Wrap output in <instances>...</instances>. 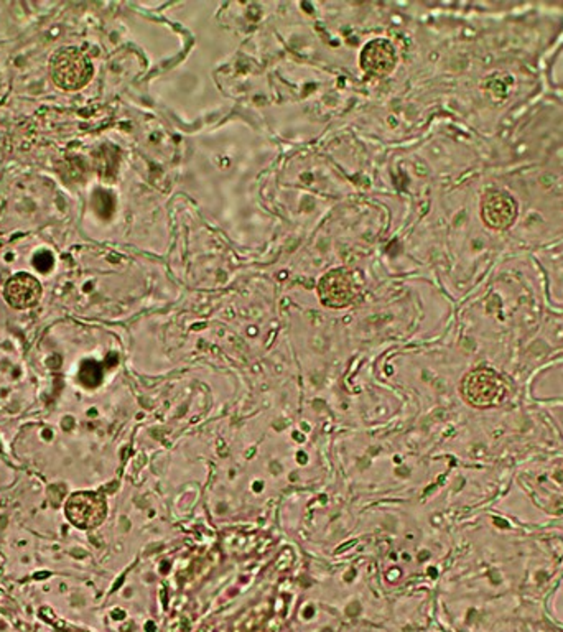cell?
I'll return each mask as SVG.
<instances>
[{"instance_id": "3", "label": "cell", "mask_w": 563, "mask_h": 632, "mask_svg": "<svg viewBox=\"0 0 563 632\" xmlns=\"http://www.w3.org/2000/svg\"><path fill=\"white\" fill-rule=\"evenodd\" d=\"M318 298L328 308H345L355 302V278L346 268H333L318 282Z\"/></svg>"}, {"instance_id": "2", "label": "cell", "mask_w": 563, "mask_h": 632, "mask_svg": "<svg viewBox=\"0 0 563 632\" xmlns=\"http://www.w3.org/2000/svg\"><path fill=\"white\" fill-rule=\"evenodd\" d=\"M69 522L81 531H91L104 522L108 514L106 497L101 493H75L65 505Z\"/></svg>"}, {"instance_id": "5", "label": "cell", "mask_w": 563, "mask_h": 632, "mask_svg": "<svg viewBox=\"0 0 563 632\" xmlns=\"http://www.w3.org/2000/svg\"><path fill=\"white\" fill-rule=\"evenodd\" d=\"M43 288L39 278L27 272H19L10 276L4 286V298L15 310H29L40 302Z\"/></svg>"}, {"instance_id": "1", "label": "cell", "mask_w": 563, "mask_h": 632, "mask_svg": "<svg viewBox=\"0 0 563 632\" xmlns=\"http://www.w3.org/2000/svg\"><path fill=\"white\" fill-rule=\"evenodd\" d=\"M51 81L63 91H79L94 76V66L78 47H61L48 61Z\"/></svg>"}, {"instance_id": "6", "label": "cell", "mask_w": 563, "mask_h": 632, "mask_svg": "<svg viewBox=\"0 0 563 632\" xmlns=\"http://www.w3.org/2000/svg\"><path fill=\"white\" fill-rule=\"evenodd\" d=\"M49 576V573H40V575H35V578H47Z\"/></svg>"}, {"instance_id": "4", "label": "cell", "mask_w": 563, "mask_h": 632, "mask_svg": "<svg viewBox=\"0 0 563 632\" xmlns=\"http://www.w3.org/2000/svg\"><path fill=\"white\" fill-rule=\"evenodd\" d=\"M397 63L394 45L385 39H375L367 41L361 55H359V66L365 69L367 75L373 76H387L391 75Z\"/></svg>"}]
</instances>
